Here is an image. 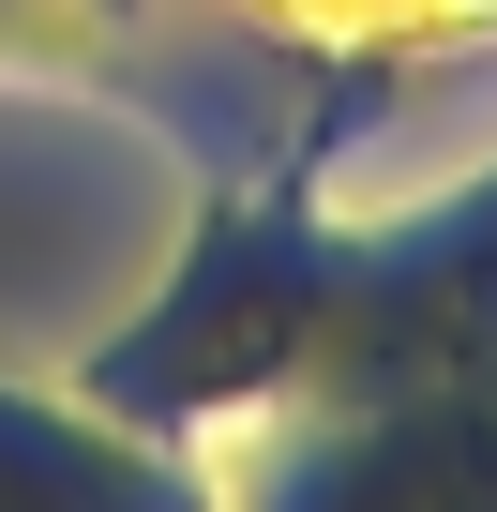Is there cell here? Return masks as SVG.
Listing matches in <instances>:
<instances>
[{"instance_id": "2", "label": "cell", "mask_w": 497, "mask_h": 512, "mask_svg": "<svg viewBox=\"0 0 497 512\" xmlns=\"http://www.w3.org/2000/svg\"><path fill=\"white\" fill-rule=\"evenodd\" d=\"M0 512H226L196 452L136 437L121 407H91L76 377L31 392V377H0Z\"/></svg>"}, {"instance_id": "1", "label": "cell", "mask_w": 497, "mask_h": 512, "mask_svg": "<svg viewBox=\"0 0 497 512\" xmlns=\"http://www.w3.org/2000/svg\"><path fill=\"white\" fill-rule=\"evenodd\" d=\"M467 46H497V0H0V76L121 91L181 151V181L287 151L347 166V136Z\"/></svg>"}]
</instances>
